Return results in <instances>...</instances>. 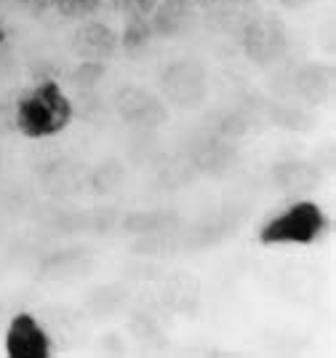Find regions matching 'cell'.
Instances as JSON below:
<instances>
[{
  "label": "cell",
  "instance_id": "13",
  "mask_svg": "<svg viewBox=\"0 0 336 358\" xmlns=\"http://www.w3.org/2000/svg\"><path fill=\"white\" fill-rule=\"evenodd\" d=\"M275 179L283 190H309L315 185V169L307 164H299V161H288V164L275 166Z\"/></svg>",
  "mask_w": 336,
  "mask_h": 358
},
{
  "label": "cell",
  "instance_id": "9",
  "mask_svg": "<svg viewBox=\"0 0 336 358\" xmlns=\"http://www.w3.org/2000/svg\"><path fill=\"white\" fill-rule=\"evenodd\" d=\"M235 161V148L221 134L208 136L190 152V166L203 174H224Z\"/></svg>",
  "mask_w": 336,
  "mask_h": 358
},
{
  "label": "cell",
  "instance_id": "6",
  "mask_svg": "<svg viewBox=\"0 0 336 358\" xmlns=\"http://www.w3.org/2000/svg\"><path fill=\"white\" fill-rule=\"evenodd\" d=\"M6 356L8 358H48L51 337L32 313H16L6 329Z\"/></svg>",
  "mask_w": 336,
  "mask_h": 358
},
{
  "label": "cell",
  "instance_id": "2",
  "mask_svg": "<svg viewBox=\"0 0 336 358\" xmlns=\"http://www.w3.org/2000/svg\"><path fill=\"white\" fill-rule=\"evenodd\" d=\"M331 220L315 201H293L259 230L262 246H309L328 236Z\"/></svg>",
  "mask_w": 336,
  "mask_h": 358
},
{
  "label": "cell",
  "instance_id": "15",
  "mask_svg": "<svg viewBox=\"0 0 336 358\" xmlns=\"http://www.w3.org/2000/svg\"><path fill=\"white\" fill-rule=\"evenodd\" d=\"M104 6V0H51V8H57V14H61L64 19H88L94 16Z\"/></svg>",
  "mask_w": 336,
  "mask_h": 358
},
{
  "label": "cell",
  "instance_id": "5",
  "mask_svg": "<svg viewBox=\"0 0 336 358\" xmlns=\"http://www.w3.org/2000/svg\"><path fill=\"white\" fill-rule=\"evenodd\" d=\"M117 115L126 120L133 129H158L168 120V110L163 105L161 96L142 86H123L115 96Z\"/></svg>",
  "mask_w": 336,
  "mask_h": 358
},
{
  "label": "cell",
  "instance_id": "7",
  "mask_svg": "<svg viewBox=\"0 0 336 358\" xmlns=\"http://www.w3.org/2000/svg\"><path fill=\"white\" fill-rule=\"evenodd\" d=\"M83 24H78L73 32V51L80 59H96L107 62L115 57L117 51V32L99 19H80Z\"/></svg>",
  "mask_w": 336,
  "mask_h": 358
},
{
  "label": "cell",
  "instance_id": "17",
  "mask_svg": "<svg viewBox=\"0 0 336 358\" xmlns=\"http://www.w3.org/2000/svg\"><path fill=\"white\" fill-rule=\"evenodd\" d=\"M158 0H112V8L123 16H149Z\"/></svg>",
  "mask_w": 336,
  "mask_h": 358
},
{
  "label": "cell",
  "instance_id": "1",
  "mask_svg": "<svg viewBox=\"0 0 336 358\" xmlns=\"http://www.w3.org/2000/svg\"><path fill=\"white\" fill-rule=\"evenodd\" d=\"M73 118V99L57 80H41L24 89L11 107V126L27 139H48L61 134Z\"/></svg>",
  "mask_w": 336,
  "mask_h": 358
},
{
  "label": "cell",
  "instance_id": "19",
  "mask_svg": "<svg viewBox=\"0 0 336 358\" xmlns=\"http://www.w3.org/2000/svg\"><path fill=\"white\" fill-rule=\"evenodd\" d=\"M286 8H302V6H307V3H312V0H280Z\"/></svg>",
  "mask_w": 336,
  "mask_h": 358
},
{
  "label": "cell",
  "instance_id": "14",
  "mask_svg": "<svg viewBox=\"0 0 336 358\" xmlns=\"http://www.w3.org/2000/svg\"><path fill=\"white\" fill-rule=\"evenodd\" d=\"M123 166L117 164V161H104L102 166H96L94 169V174H91V187L96 190V193H112L117 185L123 182Z\"/></svg>",
  "mask_w": 336,
  "mask_h": 358
},
{
  "label": "cell",
  "instance_id": "20",
  "mask_svg": "<svg viewBox=\"0 0 336 358\" xmlns=\"http://www.w3.org/2000/svg\"><path fill=\"white\" fill-rule=\"evenodd\" d=\"M195 6H200V8H208V6H214V3H219V0H192Z\"/></svg>",
  "mask_w": 336,
  "mask_h": 358
},
{
  "label": "cell",
  "instance_id": "8",
  "mask_svg": "<svg viewBox=\"0 0 336 358\" xmlns=\"http://www.w3.org/2000/svg\"><path fill=\"white\" fill-rule=\"evenodd\" d=\"M195 3L192 0H158L155 8L149 11V24L155 38H179L192 24Z\"/></svg>",
  "mask_w": 336,
  "mask_h": 358
},
{
  "label": "cell",
  "instance_id": "10",
  "mask_svg": "<svg viewBox=\"0 0 336 358\" xmlns=\"http://www.w3.org/2000/svg\"><path fill=\"white\" fill-rule=\"evenodd\" d=\"M334 86V70L326 64H307L296 73V91L307 102H323Z\"/></svg>",
  "mask_w": 336,
  "mask_h": 358
},
{
  "label": "cell",
  "instance_id": "18",
  "mask_svg": "<svg viewBox=\"0 0 336 358\" xmlns=\"http://www.w3.org/2000/svg\"><path fill=\"white\" fill-rule=\"evenodd\" d=\"M11 3L27 16H43L51 8V0H11Z\"/></svg>",
  "mask_w": 336,
  "mask_h": 358
},
{
  "label": "cell",
  "instance_id": "11",
  "mask_svg": "<svg viewBox=\"0 0 336 358\" xmlns=\"http://www.w3.org/2000/svg\"><path fill=\"white\" fill-rule=\"evenodd\" d=\"M152 41H155V32L149 24V16H126V24L117 35V48H123V54L142 57Z\"/></svg>",
  "mask_w": 336,
  "mask_h": 358
},
{
  "label": "cell",
  "instance_id": "4",
  "mask_svg": "<svg viewBox=\"0 0 336 358\" xmlns=\"http://www.w3.org/2000/svg\"><path fill=\"white\" fill-rule=\"evenodd\" d=\"M288 48V30L278 16H256L243 27V51L256 64L278 62Z\"/></svg>",
  "mask_w": 336,
  "mask_h": 358
},
{
  "label": "cell",
  "instance_id": "3",
  "mask_svg": "<svg viewBox=\"0 0 336 358\" xmlns=\"http://www.w3.org/2000/svg\"><path fill=\"white\" fill-rule=\"evenodd\" d=\"M166 102L182 110H195L208 96V73L198 59H176L161 73Z\"/></svg>",
  "mask_w": 336,
  "mask_h": 358
},
{
  "label": "cell",
  "instance_id": "12",
  "mask_svg": "<svg viewBox=\"0 0 336 358\" xmlns=\"http://www.w3.org/2000/svg\"><path fill=\"white\" fill-rule=\"evenodd\" d=\"M176 224H179V217L174 211H136L123 222V227L133 236H158Z\"/></svg>",
  "mask_w": 336,
  "mask_h": 358
},
{
  "label": "cell",
  "instance_id": "16",
  "mask_svg": "<svg viewBox=\"0 0 336 358\" xmlns=\"http://www.w3.org/2000/svg\"><path fill=\"white\" fill-rule=\"evenodd\" d=\"M107 73V64L96 59H83V64H78V70L73 73V83L78 89H94Z\"/></svg>",
  "mask_w": 336,
  "mask_h": 358
}]
</instances>
